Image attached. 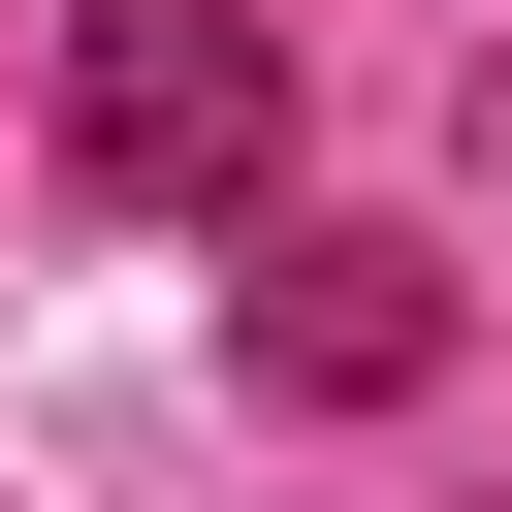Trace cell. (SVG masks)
Segmentation results:
<instances>
[{
  "label": "cell",
  "mask_w": 512,
  "mask_h": 512,
  "mask_svg": "<svg viewBox=\"0 0 512 512\" xmlns=\"http://www.w3.org/2000/svg\"><path fill=\"white\" fill-rule=\"evenodd\" d=\"M256 160H288L256 0H64V192L96 224H256Z\"/></svg>",
  "instance_id": "obj_1"
},
{
  "label": "cell",
  "mask_w": 512,
  "mask_h": 512,
  "mask_svg": "<svg viewBox=\"0 0 512 512\" xmlns=\"http://www.w3.org/2000/svg\"><path fill=\"white\" fill-rule=\"evenodd\" d=\"M416 352H448V256H416V224H288V256H256V384H320V416H384Z\"/></svg>",
  "instance_id": "obj_2"
}]
</instances>
